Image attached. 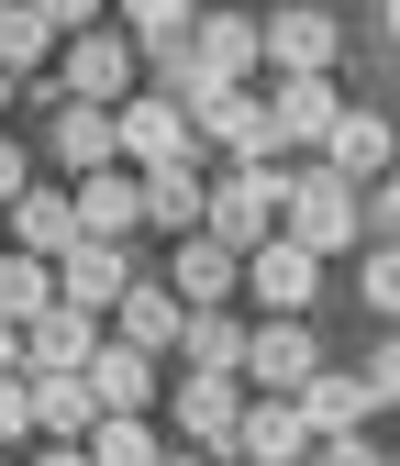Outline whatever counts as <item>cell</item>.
Wrapping results in <instances>:
<instances>
[{"mask_svg": "<svg viewBox=\"0 0 400 466\" xmlns=\"http://www.w3.org/2000/svg\"><path fill=\"white\" fill-rule=\"evenodd\" d=\"M134 78H145V45H134V34H111V23H89V34L56 45V89H67V100L123 111V100H134Z\"/></svg>", "mask_w": 400, "mask_h": 466, "instance_id": "1", "label": "cell"}, {"mask_svg": "<svg viewBox=\"0 0 400 466\" xmlns=\"http://www.w3.org/2000/svg\"><path fill=\"white\" fill-rule=\"evenodd\" d=\"M278 222H290V167H234V178L211 189V211H200V233H222L234 256H256Z\"/></svg>", "mask_w": 400, "mask_h": 466, "instance_id": "2", "label": "cell"}, {"mask_svg": "<svg viewBox=\"0 0 400 466\" xmlns=\"http://www.w3.org/2000/svg\"><path fill=\"white\" fill-rule=\"evenodd\" d=\"M312 367H323V344H312V311H256V322H245V389L290 400Z\"/></svg>", "mask_w": 400, "mask_h": 466, "instance_id": "3", "label": "cell"}, {"mask_svg": "<svg viewBox=\"0 0 400 466\" xmlns=\"http://www.w3.org/2000/svg\"><path fill=\"white\" fill-rule=\"evenodd\" d=\"M290 245L312 256H356V178H333V167H312V178H290Z\"/></svg>", "mask_w": 400, "mask_h": 466, "instance_id": "4", "label": "cell"}, {"mask_svg": "<svg viewBox=\"0 0 400 466\" xmlns=\"http://www.w3.org/2000/svg\"><path fill=\"white\" fill-rule=\"evenodd\" d=\"M111 123H123V167H134V178H145V167H190V156H200L190 111L167 100V89H134L123 111H111Z\"/></svg>", "mask_w": 400, "mask_h": 466, "instance_id": "5", "label": "cell"}, {"mask_svg": "<svg viewBox=\"0 0 400 466\" xmlns=\"http://www.w3.org/2000/svg\"><path fill=\"white\" fill-rule=\"evenodd\" d=\"M134 289V245H100V233H78L67 256H56V300L67 311H89V322H111V300Z\"/></svg>", "mask_w": 400, "mask_h": 466, "instance_id": "6", "label": "cell"}, {"mask_svg": "<svg viewBox=\"0 0 400 466\" xmlns=\"http://www.w3.org/2000/svg\"><path fill=\"white\" fill-rule=\"evenodd\" d=\"M190 134H200L222 167H278V134H267V100H256V89L200 100V111H190Z\"/></svg>", "mask_w": 400, "mask_h": 466, "instance_id": "7", "label": "cell"}, {"mask_svg": "<svg viewBox=\"0 0 400 466\" xmlns=\"http://www.w3.org/2000/svg\"><path fill=\"white\" fill-rule=\"evenodd\" d=\"M245 289H256V311H312L323 300V256L290 245V233H267V245L245 256Z\"/></svg>", "mask_w": 400, "mask_h": 466, "instance_id": "8", "label": "cell"}, {"mask_svg": "<svg viewBox=\"0 0 400 466\" xmlns=\"http://www.w3.org/2000/svg\"><path fill=\"white\" fill-rule=\"evenodd\" d=\"M190 56H200L222 89H245V78L267 67V23H256V12H200V23H190Z\"/></svg>", "mask_w": 400, "mask_h": 466, "instance_id": "9", "label": "cell"}, {"mask_svg": "<svg viewBox=\"0 0 400 466\" xmlns=\"http://www.w3.org/2000/svg\"><path fill=\"white\" fill-rule=\"evenodd\" d=\"M245 400H256L245 378H200V367H190V378H179V433H190V455H222V444H234Z\"/></svg>", "mask_w": 400, "mask_h": 466, "instance_id": "10", "label": "cell"}, {"mask_svg": "<svg viewBox=\"0 0 400 466\" xmlns=\"http://www.w3.org/2000/svg\"><path fill=\"white\" fill-rule=\"evenodd\" d=\"M56 167H67V178H100V167H123V123H111L100 100H56Z\"/></svg>", "mask_w": 400, "mask_h": 466, "instance_id": "11", "label": "cell"}, {"mask_svg": "<svg viewBox=\"0 0 400 466\" xmlns=\"http://www.w3.org/2000/svg\"><path fill=\"white\" fill-rule=\"evenodd\" d=\"M111 322H123V344H145V356H179V333H190V300L167 278H134L123 300H111Z\"/></svg>", "mask_w": 400, "mask_h": 466, "instance_id": "12", "label": "cell"}, {"mask_svg": "<svg viewBox=\"0 0 400 466\" xmlns=\"http://www.w3.org/2000/svg\"><path fill=\"white\" fill-rule=\"evenodd\" d=\"M234 278H245V256L222 245V233H179V267H167V289H179L190 311H222V300H234Z\"/></svg>", "mask_w": 400, "mask_h": 466, "instance_id": "13", "label": "cell"}, {"mask_svg": "<svg viewBox=\"0 0 400 466\" xmlns=\"http://www.w3.org/2000/svg\"><path fill=\"white\" fill-rule=\"evenodd\" d=\"M0 233H12L23 256H45V267H56V256L78 245V189H23L12 211H0Z\"/></svg>", "mask_w": 400, "mask_h": 466, "instance_id": "14", "label": "cell"}, {"mask_svg": "<svg viewBox=\"0 0 400 466\" xmlns=\"http://www.w3.org/2000/svg\"><path fill=\"white\" fill-rule=\"evenodd\" d=\"M78 233H100V245H134V233H145V178H134V167L78 178Z\"/></svg>", "mask_w": 400, "mask_h": 466, "instance_id": "15", "label": "cell"}, {"mask_svg": "<svg viewBox=\"0 0 400 466\" xmlns=\"http://www.w3.org/2000/svg\"><path fill=\"white\" fill-rule=\"evenodd\" d=\"M290 400H301V422H312V444H323V433H356V422L378 411V389H367V367H356V378H345V367H312V378H301Z\"/></svg>", "mask_w": 400, "mask_h": 466, "instance_id": "16", "label": "cell"}, {"mask_svg": "<svg viewBox=\"0 0 400 466\" xmlns=\"http://www.w3.org/2000/svg\"><path fill=\"white\" fill-rule=\"evenodd\" d=\"M234 444L256 455V466H312V422H301V400H245V422H234Z\"/></svg>", "mask_w": 400, "mask_h": 466, "instance_id": "17", "label": "cell"}, {"mask_svg": "<svg viewBox=\"0 0 400 466\" xmlns=\"http://www.w3.org/2000/svg\"><path fill=\"white\" fill-rule=\"evenodd\" d=\"M333 123H345L333 78H278V89H267V134H278V145H323Z\"/></svg>", "mask_w": 400, "mask_h": 466, "instance_id": "18", "label": "cell"}, {"mask_svg": "<svg viewBox=\"0 0 400 466\" xmlns=\"http://www.w3.org/2000/svg\"><path fill=\"white\" fill-rule=\"evenodd\" d=\"M333 45H345V34H333V12H312V0H301V12L267 23V67H278V78H323Z\"/></svg>", "mask_w": 400, "mask_h": 466, "instance_id": "19", "label": "cell"}, {"mask_svg": "<svg viewBox=\"0 0 400 466\" xmlns=\"http://www.w3.org/2000/svg\"><path fill=\"white\" fill-rule=\"evenodd\" d=\"M100 356V322L89 311H67V300H56L45 322H23V378H56V367H89Z\"/></svg>", "mask_w": 400, "mask_h": 466, "instance_id": "20", "label": "cell"}, {"mask_svg": "<svg viewBox=\"0 0 400 466\" xmlns=\"http://www.w3.org/2000/svg\"><path fill=\"white\" fill-rule=\"evenodd\" d=\"M89 422H100V389H89V367H56V378H34V433H45V444H89Z\"/></svg>", "mask_w": 400, "mask_h": 466, "instance_id": "21", "label": "cell"}, {"mask_svg": "<svg viewBox=\"0 0 400 466\" xmlns=\"http://www.w3.org/2000/svg\"><path fill=\"white\" fill-rule=\"evenodd\" d=\"M89 389H100V411H156V356H145V344H123V333H100Z\"/></svg>", "mask_w": 400, "mask_h": 466, "instance_id": "22", "label": "cell"}, {"mask_svg": "<svg viewBox=\"0 0 400 466\" xmlns=\"http://www.w3.org/2000/svg\"><path fill=\"white\" fill-rule=\"evenodd\" d=\"M200 211H211V189L190 178V167H145V233L179 245V233H200Z\"/></svg>", "mask_w": 400, "mask_h": 466, "instance_id": "23", "label": "cell"}, {"mask_svg": "<svg viewBox=\"0 0 400 466\" xmlns=\"http://www.w3.org/2000/svg\"><path fill=\"white\" fill-rule=\"evenodd\" d=\"M179 367H200V378H245V322H234V311H190Z\"/></svg>", "mask_w": 400, "mask_h": 466, "instance_id": "24", "label": "cell"}, {"mask_svg": "<svg viewBox=\"0 0 400 466\" xmlns=\"http://www.w3.org/2000/svg\"><path fill=\"white\" fill-rule=\"evenodd\" d=\"M0 67H12V78H45L56 67V23L34 12V0H0Z\"/></svg>", "mask_w": 400, "mask_h": 466, "instance_id": "25", "label": "cell"}, {"mask_svg": "<svg viewBox=\"0 0 400 466\" xmlns=\"http://www.w3.org/2000/svg\"><path fill=\"white\" fill-rule=\"evenodd\" d=\"M323 167H333V178H378V167H389V123H378V111H345V123L323 134Z\"/></svg>", "mask_w": 400, "mask_h": 466, "instance_id": "26", "label": "cell"}, {"mask_svg": "<svg viewBox=\"0 0 400 466\" xmlns=\"http://www.w3.org/2000/svg\"><path fill=\"white\" fill-rule=\"evenodd\" d=\"M56 311V267L23 256V245H0V322H45Z\"/></svg>", "mask_w": 400, "mask_h": 466, "instance_id": "27", "label": "cell"}, {"mask_svg": "<svg viewBox=\"0 0 400 466\" xmlns=\"http://www.w3.org/2000/svg\"><path fill=\"white\" fill-rule=\"evenodd\" d=\"M167 444H156V422L145 411H100L89 422V466H156Z\"/></svg>", "mask_w": 400, "mask_h": 466, "instance_id": "28", "label": "cell"}, {"mask_svg": "<svg viewBox=\"0 0 400 466\" xmlns=\"http://www.w3.org/2000/svg\"><path fill=\"white\" fill-rule=\"evenodd\" d=\"M23 444H34V378L0 367V455H23Z\"/></svg>", "mask_w": 400, "mask_h": 466, "instance_id": "29", "label": "cell"}, {"mask_svg": "<svg viewBox=\"0 0 400 466\" xmlns=\"http://www.w3.org/2000/svg\"><path fill=\"white\" fill-rule=\"evenodd\" d=\"M200 23V0H123V34L134 45H156V34H190Z\"/></svg>", "mask_w": 400, "mask_h": 466, "instance_id": "30", "label": "cell"}, {"mask_svg": "<svg viewBox=\"0 0 400 466\" xmlns=\"http://www.w3.org/2000/svg\"><path fill=\"white\" fill-rule=\"evenodd\" d=\"M356 289H367V311H389V322H400V245H378V256L356 267Z\"/></svg>", "mask_w": 400, "mask_h": 466, "instance_id": "31", "label": "cell"}, {"mask_svg": "<svg viewBox=\"0 0 400 466\" xmlns=\"http://www.w3.org/2000/svg\"><path fill=\"white\" fill-rule=\"evenodd\" d=\"M312 466H389V455H378L367 433H323V444H312Z\"/></svg>", "mask_w": 400, "mask_h": 466, "instance_id": "32", "label": "cell"}, {"mask_svg": "<svg viewBox=\"0 0 400 466\" xmlns=\"http://www.w3.org/2000/svg\"><path fill=\"white\" fill-rule=\"evenodd\" d=\"M367 389H378V411H400V333H389L378 356H367Z\"/></svg>", "mask_w": 400, "mask_h": 466, "instance_id": "33", "label": "cell"}, {"mask_svg": "<svg viewBox=\"0 0 400 466\" xmlns=\"http://www.w3.org/2000/svg\"><path fill=\"white\" fill-rule=\"evenodd\" d=\"M23 189H34V156H23V145H12V134H0V211H12V200H23Z\"/></svg>", "mask_w": 400, "mask_h": 466, "instance_id": "34", "label": "cell"}, {"mask_svg": "<svg viewBox=\"0 0 400 466\" xmlns=\"http://www.w3.org/2000/svg\"><path fill=\"white\" fill-rule=\"evenodd\" d=\"M34 12L56 23V45H67V34H89V23H100V0H34Z\"/></svg>", "mask_w": 400, "mask_h": 466, "instance_id": "35", "label": "cell"}, {"mask_svg": "<svg viewBox=\"0 0 400 466\" xmlns=\"http://www.w3.org/2000/svg\"><path fill=\"white\" fill-rule=\"evenodd\" d=\"M34 466H89V444H34Z\"/></svg>", "mask_w": 400, "mask_h": 466, "instance_id": "36", "label": "cell"}, {"mask_svg": "<svg viewBox=\"0 0 400 466\" xmlns=\"http://www.w3.org/2000/svg\"><path fill=\"white\" fill-rule=\"evenodd\" d=\"M0 367H23V322H0Z\"/></svg>", "mask_w": 400, "mask_h": 466, "instance_id": "37", "label": "cell"}, {"mask_svg": "<svg viewBox=\"0 0 400 466\" xmlns=\"http://www.w3.org/2000/svg\"><path fill=\"white\" fill-rule=\"evenodd\" d=\"M12 100H23V78H12V67H0V111H12Z\"/></svg>", "mask_w": 400, "mask_h": 466, "instance_id": "38", "label": "cell"}, {"mask_svg": "<svg viewBox=\"0 0 400 466\" xmlns=\"http://www.w3.org/2000/svg\"><path fill=\"white\" fill-rule=\"evenodd\" d=\"M378 23H389V45H400V0H378Z\"/></svg>", "mask_w": 400, "mask_h": 466, "instance_id": "39", "label": "cell"}, {"mask_svg": "<svg viewBox=\"0 0 400 466\" xmlns=\"http://www.w3.org/2000/svg\"><path fill=\"white\" fill-rule=\"evenodd\" d=\"M156 466H211V455H156Z\"/></svg>", "mask_w": 400, "mask_h": 466, "instance_id": "40", "label": "cell"}, {"mask_svg": "<svg viewBox=\"0 0 400 466\" xmlns=\"http://www.w3.org/2000/svg\"><path fill=\"white\" fill-rule=\"evenodd\" d=\"M389 466H400V444H389Z\"/></svg>", "mask_w": 400, "mask_h": 466, "instance_id": "41", "label": "cell"}, {"mask_svg": "<svg viewBox=\"0 0 400 466\" xmlns=\"http://www.w3.org/2000/svg\"><path fill=\"white\" fill-rule=\"evenodd\" d=\"M0 466H12V455H0Z\"/></svg>", "mask_w": 400, "mask_h": 466, "instance_id": "42", "label": "cell"}]
</instances>
